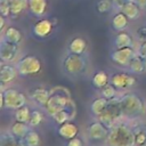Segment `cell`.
I'll return each mask as SVG.
<instances>
[{
	"instance_id": "cell-17",
	"label": "cell",
	"mask_w": 146,
	"mask_h": 146,
	"mask_svg": "<svg viewBox=\"0 0 146 146\" xmlns=\"http://www.w3.org/2000/svg\"><path fill=\"white\" fill-rule=\"evenodd\" d=\"M107 105H108V100L99 95L98 97H96V98H94V99L91 100V103H90V105H89V111H90L91 115H92L95 119H97V117L106 110Z\"/></svg>"
},
{
	"instance_id": "cell-14",
	"label": "cell",
	"mask_w": 146,
	"mask_h": 146,
	"mask_svg": "<svg viewBox=\"0 0 146 146\" xmlns=\"http://www.w3.org/2000/svg\"><path fill=\"white\" fill-rule=\"evenodd\" d=\"M54 26L55 25L52 24L51 19L42 18V19H39L38 22H35V24L32 27V32H33L34 36H36L39 39H44L51 34Z\"/></svg>"
},
{
	"instance_id": "cell-38",
	"label": "cell",
	"mask_w": 146,
	"mask_h": 146,
	"mask_svg": "<svg viewBox=\"0 0 146 146\" xmlns=\"http://www.w3.org/2000/svg\"><path fill=\"white\" fill-rule=\"evenodd\" d=\"M137 36L141 40H145L146 39V26H140L138 30H137Z\"/></svg>"
},
{
	"instance_id": "cell-28",
	"label": "cell",
	"mask_w": 146,
	"mask_h": 146,
	"mask_svg": "<svg viewBox=\"0 0 146 146\" xmlns=\"http://www.w3.org/2000/svg\"><path fill=\"white\" fill-rule=\"evenodd\" d=\"M30 129H31V127H30L29 123L21 122V121H15V122L10 125V128H9V130L11 131V133L15 135V136H16L17 138H19V139H23Z\"/></svg>"
},
{
	"instance_id": "cell-26",
	"label": "cell",
	"mask_w": 146,
	"mask_h": 146,
	"mask_svg": "<svg viewBox=\"0 0 146 146\" xmlns=\"http://www.w3.org/2000/svg\"><path fill=\"white\" fill-rule=\"evenodd\" d=\"M128 19H129V18L127 17V15H125L123 11H120V13H117V14H115V15L113 16L112 22H111L112 27H113L115 31H117V32L124 31V30L128 27V24H129Z\"/></svg>"
},
{
	"instance_id": "cell-2",
	"label": "cell",
	"mask_w": 146,
	"mask_h": 146,
	"mask_svg": "<svg viewBox=\"0 0 146 146\" xmlns=\"http://www.w3.org/2000/svg\"><path fill=\"white\" fill-rule=\"evenodd\" d=\"M105 146H137L132 125L127 120H121L111 127L105 140Z\"/></svg>"
},
{
	"instance_id": "cell-30",
	"label": "cell",
	"mask_w": 146,
	"mask_h": 146,
	"mask_svg": "<svg viewBox=\"0 0 146 146\" xmlns=\"http://www.w3.org/2000/svg\"><path fill=\"white\" fill-rule=\"evenodd\" d=\"M133 132H135V139H136V145L139 146L144 143H146V124L143 123H136L131 124Z\"/></svg>"
},
{
	"instance_id": "cell-13",
	"label": "cell",
	"mask_w": 146,
	"mask_h": 146,
	"mask_svg": "<svg viewBox=\"0 0 146 146\" xmlns=\"http://www.w3.org/2000/svg\"><path fill=\"white\" fill-rule=\"evenodd\" d=\"M50 95H51V89H48V88H44V87H36V88H34L30 91L29 97L39 107L44 108Z\"/></svg>"
},
{
	"instance_id": "cell-22",
	"label": "cell",
	"mask_w": 146,
	"mask_h": 146,
	"mask_svg": "<svg viewBox=\"0 0 146 146\" xmlns=\"http://www.w3.org/2000/svg\"><path fill=\"white\" fill-rule=\"evenodd\" d=\"M115 48H124V47H133V38L125 30L120 31L114 38Z\"/></svg>"
},
{
	"instance_id": "cell-3",
	"label": "cell",
	"mask_w": 146,
	"mask_h": 146,
	"mask_svg": "<svg viewBox=\"0 0 146 146\" xmlns=\"http://www.w3.org/2000/svg\"><path fill=\"white\" fill-rule=\"evenodd\" d=\"M88 58L83 55H79V54H72L68 52L62 60V70L63 72L72 78H80L82 75H84L88 71Z\"/></svg>"
},
{
	"instance_id": "cell-7",
	"label": "cell",
	"mask_w": 146,
	"mask_h": 146,
	"mask_svg": "<svg viewBox=\"0 0 146 146\" xmlns=\"http://www.w3.org/2000/svg\"><path fill=\"white\" fill-rule=\"evenodd\" d=\"M103 123H105L107 127H112L115 123H117L123 119V114L121 111V106H120V102H119V96L114 99L108 100V105L106 107V110L97 117Z\"/></svg>"
},
{
	"instance_id": "cell-25",
	"label": "cell",
	"mask_w": 146,
	"mask_h": 146,
	"mask_svg": "<svg viewBox=\"0 0 146 146\" xmlns=\"http://www.w3.org/2000/svg\"><path fill=\"white\" fill-rule=\"evenodd\" d=\"M22 140L25 146H41L42 145L41 135L34 128H31Z\"/></svg>"
},
{
	"instance_id": "cell-10",
	"label": "cell",
	"mask_w": 146,
	"mask_h": 146,
	"mask_svg": "<svg viewBox=\"0 0 146 146\" xmlns=\"http://www.w3.org/2000/svg\"><path fill=\"white\" fill-rule=\"evenodd\" d=\"M137 54L133 47H124V48H115L110 54L111 60L121 67H128L130 60L133 58V56Z\"/></svg>"
},
{
	"instance_id": "cell-31",
	"label": "cell",
	"mask_w": 146,
	"mask_h": 146,
	"mask_svg": "<svg viewBox=\"0 0 146 146\" xmlns=\"http://www.w3.org/2000/svg\"><path fill=\"white\" fill-rule=\"evenodd\" d=\"M44 120V113L43 111H41L40 108L35 107V108H32L31 111V117H30V121H29V124L31 128H35L38 125H40Z\"/></svg>"
},
{
	"instance_id": "cell-19",
	"label": "cell",
	"mask_w": 146,
	"mask_h": 146,
	"mask_svg": "<svg viewBox=\"0 0 146 146\" xmlns=\"http://www.w3.org/2000/svg\"><path fill=\"white\" fill-rule=\"evenodd\" d=\"M47 7L48 0H27V9L35 17H41L44 15Z\"/></svg>"
},
{
	"instance_id": "cell-29",
	"label": "cell",
	"mask_w": 146,
	"mask_h": 146,
	"mask_svg": "<svg viewBox=\"0 0 146 146\" xmlns=\"http://www.w3.org/2000/svg\"><path fill=\"white\" fill-rule=\"evenodd\" d=\"M31 111L32 108L26 104L17 110L14 111V119L15 121H21V122H25L29 123L30 117H31Z\"/></svg>"
},
{
	"instance_id": "cell-12",
	"label": "cell",
	"mask_w": 146,
	"mask_h": 146,
	"mask_svg": "<svg viewBox=\"0 0 146 146\" xmlns=\"http://www.w3.org/2000/svg\"><path fill=\"white\" fill-rule=\"evenodd\" d=\"M18 71L16 65H13L10 63H5L2 62L0 65V82L1 86H6L9 84L11 82H14L17 76H18Z\"/></svg>"
},
{
	"instance_id": "cell-39",
	"label": "cell",
	"mask_w": 146,
	"mask_h": 146,
	"mask_svg": "<svg viewBox=\"0 0 146 146\" xmlns=\"http://www.w3.org/2000/svg\"><path fill=\"white\" fill-rule=\"evenodd\" d=\"M130 0H112V2H113V5L115 6V7H117V8H122L127 2H129Z\"/></svg>"
},
{
	"instance_id": "cell-1",
	"label": "cell",
	"mask_w": 146,
	"mask_h": 146,
	"mask_svg": "<svg viewBox=\"0 0 146 146\" xmlns=\"http://www.w3.org/2000/svg\"><path fill=\"white\" fill-rule=\"evenodd\" d=\"M119 102L123 119L127 121H136L146 114V103L137 92L123 91L119 95Z\"/></svg>"
},
{
	"instance_id": "cell-34",
	"label": "cell",
	"mask_w": 146,
	"mask_h": 146,
	"mask_svg": "<svg viewBox=\"0 0 146 146\" xmlns=\"http://www.w3.org/2000/svg\"><path fill=\"white\" fill-rule=\"evenodd\" d=\"M113 6L114 5H113L112 0H99L96 3V10L99 14L105 15V14H107V13H110L112 10Z\"/></svg>"
},
{
	"instance_id": "cell-32",
	"label": "cell",
	"mask_w": 146,
	"mask_h": 146,
	"mask_svg": "<svg viewBox=\"0 0 146 146\" xmlns=\"http://www.w3.org/2000/svg\"><path fill=\"white\" fill-rule=\"evenodd\" d=\"M99 94H100L102 97L106 98L107 100H111V99H114V98H116L119 96V90L110 82V83H107L105 87H103L99 90Z\"/></svg>"
},
{
	"instance_id": "cell-6",
	"label": "cell",
	"mask_w": 146,
	"mask_h": 146,
	"mask_svg": "<svg viewBox=\"0 0 146 146\" xmlns=\"http://www.w3.org/2000/svg\"><path fill=\"white\" fill-rule=\"evenodd\" d=\"M16 67L19 76L36 75L42 70V63L35 55H25L16 62Z\"/></svg>"
},
{
	"instance_id": "cell-27",
	"label": "cell",
	"mask_w": 146,
	"mask_h": 146,
	"mask_svg": "<svg viewBox=\"0 0 146 146\" xmlns=\"http://www.w3.org/2000/svg\"><path fill=\"white\" fill-rule=\"evenodd\" d=\"M140 9L141 8L133 0H130L121 8V11H123L129 19H137L140 16Z\"/></svg>"
},
{
	"instance_id": "cell-33",
	"label": "cell",
	"mask_w": 146,
	"mask_h": 146,
	"mask_svg": "<svg viewBox=\"0 0 146 146\" xmlns=\"http://www.w3.org/2000/svg\"><path fill=\"white\" fill-rule=\"evenodd\" d=\"M10 11L13 16H18L27 7V0H9Z\"/></svg>"
},
{
	"instance_id": "cell-18",
	"label": "cell",
	"mask_w": 146,
	"mask_h": 146,
	"mask_svg": "<svg viewBox=\"0 0 146 146\" xmlns=\"http://www.w3.org/2000/svg\"><path fill=\"white\" fill-rule=\"evenodd\" d=\"M127 68H128L129 72L133 73L135 75L144 74L146 72V59L136 54L133 56V58L130 60Z\"/></svg>"
},
{
	"instance_id": "cell-36",
	"label": "cell",
	"mask_w": 146,
	"mask_h": 146,
	"mask_svg": "<svg viewBox=\"0 0 146 146\" xmlns=\"http://www.w3.org/2000/svg\"><path fill=\"white\" fill-rule=\"evenodd\" d=\"M65 146H84V141L81 137H74L72 139H68L65 144Z\"/></svg>"
},
{
	"instance_id": "cell-4",
	"label": "cell",
	"mask_w": 146,
	"mask_h": 146,
	"mask_svg": "<svg viewBox=\"0 0 146 146\" xmlns=\"http://www.w3.org/2000/svg\"><path fill=\"white\" fill-rule=\"evenodd\" d=\"M73 103L74 102L68 89L64 87H55L51 88V95L44 106V112L51 116L56 112L68 107Z\"/></svg>"
},
{
	"instance_id": "cell-42",
	"label": "cell",
	"mask_w": 146,
	"mask_h": 146,
	"mask_svg": "<svg viewBox=\"0 0 146 146\" xmlns=\"http://www.w3.org/2000/svg\"><path fill=\"white\" fill-rule=\"evenodd\" d=\"M139 146H146V143H144V144H141V145H139Z\"/></svg>"
},
{
	"instance_id": "cell-20",
	"label": "cell",
	"mask_w": 146,
	"mask_h": 146,
	"mask_svg": "<svg viewBox=\"0 0 146 146\" xmlns=\"http://www.w3.org/2000/svg\"><path fill=\"white\" fill-rule=\"evenodd\" d=\"M87 47H88V43L84 38L75 36L70 41V43L67 46V50H68V52H72V54L83 55L87 50Z\"/></svg>"
},
{
	"instance_id": "cell-9",
	"label": "cell",
	"mask_w": 146,
	"mask_h": 146,
	"mask_svg": "<svg viewBox=\"0 0 146 146\" xmlns=\"http://www.w3.org/2000/svg\"><path fill=\"white\" fill-rule=\"evenodd\" d=\"M110 82L119 91H125L136 86L137 79L131 72H116L111 75Z\"/></svg>"
},
{
	"instance_id": "cell-8",
	"label": "cell",
	"mask_w": 146,
	"mask_h": 146,
	"mask_svg": "<svg viewBox=\"0 0 146 146\" xmlns=\"http://www.w3.org/2000/svg\"><path fill=\"white\" fill-rule=\"evenodd\" d=\"M110 127H107L105 123H103L99 119H95L86 128L87 138L90 143H105L108 133H110Z\"/></svg>"
},
{
	"instance_id": "cell-15",
	"label": "cell",
	"mask_w": 146,
	"mask_h": 146,
	"mask_svg": "<svg viewBox=\"0 0 146 146\" xmlns=\"http://www.w3.org/2000/svg\"><path fill=\"white\" fill-rule=\"evenodd\" d=\"M57 133L60 138L68 140L78 136L79 133V127L73 121H67L57 127Z\"/></svg>"
},
{
	"instance_id": "cell-41",
	"label": "cell",
	"mask_w": 146,
	"mask_h": 146,
	"mask_svg": "<svg viewBox=\"0 0 146 146\" xmlns=\"http://www.w3.org/2000/svg\"><path fill=\"white\" fill-rule=\"evenodd\" d=\"M141 9H144V8H146V0H133Z\"/></svg>"
},
{
	"instance_id": "cell-16",
	"label": "cell",
	"mask_w": 146,
	"mask_h": 146,
	"mask_svg": "<svg viewBox=\"0 0 146 146\" xmlns=\"http://www.w3.org/2000/svg\"><path fill=\"white\" fill-rule=\"evenodd\" d=\"M75 112H76V110H75V105H74V103H73V104H71L68 107L63 108V110L56 112L55 114H52V115H51V119H52V121H54L57 125H59V124H62V123H64V122L72 121L73 117L75 116Z\"/></svg>"
},
{
	"instance_id": "cell-37",
	"label": "cell",
	"mask_w": 146,
	"mask_h": 146,
	"mask_svg": "<svg viewBox=\"0 0 146 146\" xmlns=\"http://www.w3.org/2000/svg\"><path fill=\"white\" fill-rule=\"evenodd\" d=\"M136 51H137V55H139V56H141L143 58L146 59V39L143 40L139 43V46H138V48H137Z\"/></svg>"
},
{
	"instance_id": "cell-5",
	"label": "cell",
	"mask_w": 146,
	"mask_h": 146,
	"mask_svg": "<svg viewBox=\"0 0 146 146\" xmlns=\"http://www.w3.org/2000/svg\"><path fill=\"white\" fill-rule=\"evenodd\" d=\"M26 104H27V96L23 91L13 87L5 88L3 86H1V91H0L1 110L15 111Z\"/></svg>"
},
{
	"instance_id": "cell-40",
	"label": "cell",
	"mask_w": 146,
	"mask_h": 146,
	"mask_svg": "<svg viewBox=\"0 0 146 146\" xmlns=\"http://www.w3.org/2000/svg\"><path fill=\"white\" fill-rule=\"evenodd\" d=\"M5 24H6L5 16L0 15V30H1V32H3V31H5Z\"/></svg>"
},
{
	"instance_id": "cell-21",
	"label": "cell",
	"mask_w": 146,
	"mask_h": 146,
	"mask_svg": "<svg viewBox=\"0 0 146 146\" xmlns=\"http://www.w3.org/2000/svg\"><path fill=\"white\" fill-rule=\"evenodd\" d=\"M0 146H25L23 140L17 138L15 135L11 133V131L8 130H3L1 132V137H0Z\"/></svg>"
},
{
	"instance_id": "cell-35",
	"label": "cell",
	"mask_w": 146,
	"mask_h": 146,
	"mask_svg": "<svg viewBox=\"0 0 146 146\" xmlns=\"http://www.w3.org/2000/svg\"><path fill=\"white\" fill-rule=\"evenodd\" d=\"M0 15L5 17H9L11 15L9 0H0Z\"/></svg>"
},
{
	"instance_id": "cell-23",
	"label": "cell",
	"mask_w": 146,
	"mask_h": 146,
	"mask_svg": "<svg viewBox=\"0 0 146 146\" xmlns=\"http://www.w3.org/2000/svg\"><path fill=\"white\" fill-rule=\"evenodd\" d=\"M110 79H111V76H110L105 71L99 70V71H97V72L92 75L90 82H91V86H92L95 89L100 90L103 87H105L107 83H110Z\"/></svg>"
},
{
	"instance_id": "cell-24",
	"label": "cell",
	"mask_w": 146,
	"mask_h": 146,
	"mask_svg": "<svg viewBox=\"0 0 146 146\" xmlns=\"http://www.w3.org/2000/svg\"><path fill=\"white\" fill-rule=\"evenodd\" d=\"M2 38L9 42H13V43H17L19 44L23 40V33L21 32L19 29L15 27V26H8L3 33H2Z\"/></svg>"
},
{
	"instance_id": "cell-11",
	"label": "cell",
	"mask_w": 146,
	"mask_h": 146,
	"mask_svg": "<svg viewBox=\"0 0 146 146\" xmlns=\"http://www.w3.org/2000/svg\"><path fill=\"white\" fill-rule=\"evenodd\" d=\"M19 44L17 43H13L9 42L7 40H5L3 38H1V42H0V58L1 62L5 63H13L16 60L18 51H19Z\"/></svg>"
}]
</instances>
